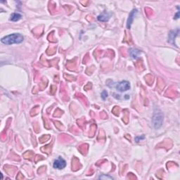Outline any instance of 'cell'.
Instances as JSON below:
<instances>
[{
    "label": "cell",
    "instance_id": "6da1fadb",
    "mask_svg": "<svg viewBox=\"0 0 180 180\" xmlns=\"http://www.w3.org/2000/svg\"><path fill=\"white\" fill-rule=\"evenodd\" d=\"M24 40V37L19 33H13L1 38V41L6 45H11L13 44H21Z\"/></svg>",
    "mask_w": 180,
    "mask_h": 180
},
{
    "label": "cell",
    "instance_id": "7a4b0ae2",
    "mask_svg": "<svg viewBox=\"0 0 180 180\" xmlns=\"http://www.w3.org/2000/svg\"><path fill=\"white\" fill-rule=\"evenodd\" d=\"M163 122V114L162 112L159 110H155L154 115H153L152 122L155 129H159L162 126Z\"/></svg>",
    "mask_w": 180,
    "mask_h": 180
},
{
    "label": "cell",
    "instance_id": "3957f363",
    "mask_svg": "<svg viewBox=\"0 0 180 180\" xmlns=\"http://www.w3.org/2000/svg\"><path fill=\"white\" fill-rule=\"evenodd\" d=\"M66 166V161L61 157H58V159H56L53 164L54 168L58 169V170H62V169L65 168Z\"/></svg>",
    "mask_w": 180,
    "mask_h": 180
},
{
    "label": "cell",
    "instance_id": "277c9868",
    "mask_svg": "<svg viewBox=\"0 0 180 180\" xmlns=\"http://www.w3.org/2000/svg\"><path fill=\"white\" fill-rule=\"evenodd\" d=\"M116 89L120 92H123L129 90L130 89V84L128 81H122L119 82L116 86Z\"/></svg>",
    "mask_w": 180,
    "mask_h": 180
},
{
    "label": "cell",
    "instance_id": "5b68a950",
    "mask_svg": "<svg viewBox=\"0 0 180 180\" xmlns=\"http://www.w3.org/2000/svg\"><path fill=\"white\" fill-rule=\"evenodd\" d=\"M137 13H138V10H137V9H133V10H132V11L130 12V16H129L128 19H127V29L131 28L132 24V23H133V21H134V18L135 16H136Z\"/></svg>",
    "mask_w": 180,
    "mask_h": 180
},
{
    "label": "cell",
    "instance_id": "8992f818",
    "mask_svg": "<svg viewBox=\"0 0 180 180\" xmlns=\"http://www.w3.org/2000/svg\"><path fill=\"white\" fill-rule=\"evenodd\" d=\"M179 29H177L175 30H172L170 32L168 35V41L172 44H175V40L176 37L178 35L179 33Z\"/></svg>",
    "mask_w": 180,
    "mask_h": 180
},
{
    "label": "cell",
    "instance_id": "52a82bcc",
    "mask_svg": "<svg viewBox=\"0 0 180 180\" xmlns=\"http://www.w3.org/2000/svg\"><path fill=\"white\" fill-rule=\"evenodd\" d=\"M110 17V14L108 12H103L102 13H101L100 15H98L97 17L98 21H99L100 22H107L109 21Z\"/></svg>",
    "mask_w": 180,
    "mask_h": 180
},
{
    "label": "cell",
    "instance_id": "ba28073f",
    "mask_svg": "<svg viewBox=\"0 0 180 180\" xmlns=\"http://www.w3.org/2000/svg\"><path fill=\"white\" fill-rule=\"evenodd\" d=\"M141 54V52L139 49L137 48H131L130 49V54L131 57L134 59H137L139 57V56Z\"/></svg>",
    "mask_w": 180,
    "mask_h": 180
},
{
    "label": "cell",
    "instance_id": "9c48e42d",
    "mask_svg": "<svg viewBox=\"0 0 180 180\" xmlns=\"http://www.w3.org/2000/svg\"><path fill=\"white\" fill-rule=\"evenodd\" d=\"M21 18H22L21 14H20L18 13H13L11 15L10 20L11 21H13V22H16V21H19Z\"/></svg>",
    "mask_w": 180,
    "mask_h": 180
},
{
    "label": "cell",
    "instance_id": "30bf717a",
    "mask_svg": "<svg viewBox=\"0 0 180 180\" xmlns=\"http://www.w3.org/2000/svg\"><path fill=\"white\" fill-rule=\"evenodd\" d=\"M98 179H104V180H106V179L113 180V178L112 177L109 176V175H100V176L98 177Z\"/></svg>",
    "mask_w": 180,
    "mask_h": 180
},
{
    "label": "cell",
    "instance_id": "8fae6325",
    "mask_svg": "<svg viewBox=\"0 0 180 180\" xmlns=\"http://www.w3.org/2000/svg\"><path fill=\"white\" fill-rule=\"evenodd\" d=\"M108 92H106V90L103 91V92L101 93V98H102L104 100H105L106 98L108 97Z\"/></svg>",
    "mask_w": 180,
    "mask_h": 180
},
{
    "label": "cell",
    "instance_id": "7c38bea8",
    "mask_svg": "<svg viewBox=\"0 0 180 180\" xmlns=\"http://www.w3.org/2000/svg\"><path fill=\"white\" fill-rule=\"evenodd\" d=\"M145 139V136L144 135H141V136H137L135 137V141L136 142H139L141 140H143Z\"/></svg>",
    "mask_w": 180,
    "mask_h": 180
},
{
    "label": "cell",
    "instance_id": "4fadbf2b",
    "mask_svg": "<svg viewBox=\"0 0 180 180\" xmlns=\"http://www.w3.org/2000/svg\"><path fill=\"white\" fill-rule=\"evenodd\" d=\"M178 8V11H177V14L175 16V19H178V18H179V7H177Z\"/></svg>",
    "mask_w": 180,
    "mask_h": 180
}]
</instances>
